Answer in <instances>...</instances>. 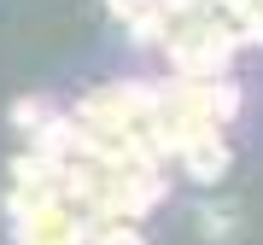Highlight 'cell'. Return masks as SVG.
Masks as SVG:
<instances>
[{
  "instance_id": "cell-1",
  "label": "cell",
  "mask_w": 263,
  "mask_h": 245,
  "mask_svg": "<svg viewBox=\"0 0 263 245\" xmlns=\"http://www.w3.org/2000/svg\"><path fill=\"white\" fill-rule=\"evenodd\" d=\"M181 170H187L193 181H216L228 170V140H222V129H199V134H187L181 140Z\"/></svg>"
},
{
  "instance_id": "cell-2",
  "label": "cell",
  "mask_w": 263,
  "mask_h": 245,
  "mask_svg": "<svg viewBox=\"0 0 263 245\" xmlns=\"http://www.w3.org/2000/svg\"><path fill=\"white\" fill-rule=\"evenodd\" d=\"M111 12L129 24L135 41H146V47L164 41V6H158V0H111Z\"/></svg>"
},
{
  "instance_id": "cell-3",
  "label": "cell",
  "mask_w": 263,
  "mask_h": 245,
  "mask_svg": "<svg viewBox=\"0 0 263 245\" xmlns=\"http://www.w3.org/2000/svg\"><path fill=\"white\" fill-rule=\"evenodd\" d=\"M88 245H141V234H135V222H94Z\"/></svg>"
}]
</instances>
